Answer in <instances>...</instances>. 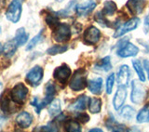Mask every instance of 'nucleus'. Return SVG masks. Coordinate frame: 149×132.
<instances>
[{"label": "nucleus", "instance_id": "1", "mask_svg": "<svg viewBox=\"0 0 149 132\" xmlns=\"http://www.w3.org/2000/svg\"><path fill=\"white\" fill-rule=\"evenodd\" d=\"M87 73L85 70L80 69L77 70L74 74L71 80H70L69 87L74 91H80L83 90L87 87Z\"/></svg>", "mask_w": 149, "mask_h": 132}, {"label": "nucleus", "instance_id": "18", "mask_svg": "<svg viewBox=\"0 0 149 132\" xmlns=\"http://www.w3.org/2000/svg\"><path fill=\"white\" fill-rule=\"evenodd\" d=\"M88 102V98L86 95H81L80 97H78L77 99V101H74L73 104H71V106L69 107V109L72 111H77V112L83 111L87 108Z\"/></svg>", "mask_w": 149, "mask_h": 132}, {"label": "nucleus", "instance_id": "24", "mask_svg": "<svg viewBox=\"0 0 149 132\" xmlns=\"http://www.w3.org/2000/svg\"><path fill=\"white\" fill-rule=\"evenodd\" d=\"M116 5L114 1H105L104 4V9H102V13L104 14V16H112L114 15L115 12L116 11Z\"/></svg>", "mask_w": 149, "mask_h": 132}, {"label": "nucleus", "instance_id": "27", "mask_svg": "<svg viewBox=\"0 0 149 132\" xmlns=\"http://www.w3.org/2000/svg\"><path fill=\"white\" fill-rule=\"evenodd\" d=\"M132 65H133V68L136 72L139 80L141 82H144L146 81V75H144V72H143V69L142 67V63H140L139 60H132Z\"/></svg>", "mask_w": 149, "mask_h": 132}, {"label": "nucleus", "instance_id": "25", "mask_svg": "<svg viewBox=\"0 0 149 132\" xmlns=\"http://www.w3.org/2000/svg\"><path fill=\"white\" fill-rule=\"evenodd\" d=\"M17 44L15 43V41L13 40H10V41H8L5 46L3 47V51H4V55L6 56V57L9 58L11 57V56L15 53V51L17 49Z\"/></svg>", "mask_w": 149, "mask_h": 132}, {"label": "nucleus", "instance_id": "34", "mask_svg": "<svg viewBox=\"0 0 149 132\" xmlns=\"http://www.w3.org/2000/svg\"><path fill=\"white\" fill-rule=\"evenodd\" d=\"M55 92H56L55 91V86L51 82H49L48 84L46 85V87H45V94H46V96L53 97Z\"/></svg>", "mask_w": 149, "mask_h": 132}, {"label": "nucleus", "instance_id": "39", "mask_svg": "<svg viewBox=\"0 0 149 132\" xmlns=\"http://www.w3.org/2000/svg\"><path fill=\"white\" fill-rule=\"evenodd\" d=\"M6 4V2H5V0H0V9H1L3 7H4V5Z\"/></svg>", "mask_w": 149, "mask_h": 132}, {"label": "nucleus", "instance_id": "43", "mask_svg": "<svg viewBox=\"0 0 149 132\" xmlns=\"http://www.w3.org/2000/svg\"><path fill=\"white\" fill-rule=\"evenodd\" d=\"M0 34H1V28H0Z\"/></svg>", "mask_w": 149, "mask_h": 132}, {"label": "nucleus", "instance_id": "20", "mask_svg": "<svg viewBox=\"0 0 149 132\" xmlns=\"http://www.w3.org/2000/svg\"><path fill=\"white\" fill-rule=\"evenodd\" d=\"M88 105L91 114H99L102 109V100L99 98H88Z\"/></svg>", "mask_w": 149, "mask_h": 132}, {"label": "nucleus", "instance_id": "16", "mask_svg": "<svg viewBox=\"0 0 149 132\" xmlns=\"http://www.w3.org/2000/svg\"><path fill=\"white\" fill-rule=\"evenodd\" d=\"M32 121H33V117L29 113H27V112L21 113L16 118V122L18 126L22 129L29 128L30 125L32 124Z\"/></svg>", "mask_w": 149, "mask_h": 132}, {"label": "nucleus", "instance_id": "2", "mask_svg": "<svg viewBox=\"0 0 149 132\" xmlns=\"http://www.w3.org/2000/svg\"><path fill=\"white\" fill-rule=\"evenodd\" d=\"M22 2L23 0H12L6 12V17L8 21H10L13 23H17L20 21L22 15Z\"/></svg>", "mask_w": 149, "mask_h": 132}, {"label": "nucleus", "instance_id": "10", "mask_svg": "<svg viewBox=\"0 0 149 132\" xmlns=\"http://www.w3.org/2000/svg\"><path fill=\"white\" fill-rule=\"evenodd\" d=\"M53 76L58 83L65 84L69 77L71 76V69L67 65H62L55 69Z\"/></svg>", "mask_w": 149, "mask_h": 132}, {"label": "nucleus", "instance_id": "4", "mask_svg": "<svg viewBox=\"0 0 149 132\" xmlns=\"http://www.w3.org/2000/svg\"><path fill=\"white\" fill-rule=\"evenodd\" d=\"M54 40L60 42H65L68 41L71 37V29L70 26L66 23H59V24L55 27V31L53 33Z\"/></svg>", "mask_w": 149, "mask_h": 132}, {"label": "nucleus", "instance_id": "33", "mask_svg": "<svg viewBox=\"0 0 149 132\" xmlns=\"http://www.w3.org/2000/svg\"><path fill=\"white\" fill-rule=\"evenodd\" d=\"M46 22H47V23L49 24V26L51 27V28H55L56 26H57V25L59 24V22H58V18H57V16L51 15V14H49V15L47 16V18H46Z\"/></svg>", "mask_w": 149, "mask_h": 132}, {"label": "nucleus", "instance_id": "12", "mask_svg": "<svg viewBox=\"0 0 149 132\" xmlns=\"http://www.w3.org/2000/svg\"><path fill=\"white\" fill-rule=\"evenodd\" d=\"M127 87L126 86H118V90H116L114 100H113V105L115 110H119L122 105L124 104V102L127 98Z\"/></svg>", "mask_w": 149, "mask_h": 132}, {"label": "nucleus", "instance_id": "36", "mask_svg": "<svg viewBox=\"0 0 149 132\" xmlns=\"http://www.w3.org/2000/svg\"><path fill=\"white\" fill-rule=\"evenodd\" d=\"M143 30L144 33L147 34L148 31H149V13L147 14V16L144 19V23H143Z\"/></svg>", "mask_w": 149, "mask_h": 132}, {"label": "nucleus", "instance_id": "26", "mask_svg": "<svg viewBox=\"0 0 149 132\" xmlns=\"http://www.w3.org/2000/svg\"><path fill=\"white\" fill-rule=\"evenodd\" d=\"M110 60L111 59L109 56H106V57L102 58L101 60H99V62L95 64L96 69L104 71V72H108V71H110L112 69V64H111Z\"/></svg>", "mask_w": 149, "mask_h": 132}, {"label": "nucleus", "instance_id": "31", "mask_svg": "<svg viewBox=\"0 0 149 132\" xmlns=\"http://www.w3.org/2000/svg\"><path fill=\"white\" fill-rule=\"evenodd\" d=\"M42 39H43V32H42V30H41V32L39 33V34H37L34 38L28 43V45L26 47V50H31L32 49H34Z\"/></svg>", "mask_w": 149, "mask_h": 132}, {"label": "nucleus", "instance_id": "19", "mask_svg": "<svg viewBox=\"0 0 149 132\" xmlns=\"http://www.w3.org/2000/svg\"><path fill=\"white\" fill-rule=\"evenodd\" d=\"M105 126L107 129L112 130V131H127L128 129L122 124H119L118 121H116L113 115H110V117L106 120L105 122Z\"/></svg>", "mask_w": 149, "mask_h": 132}, {"label": "nucleus", "instance_id": "22", "mask_svg": "<svg viewBox=\"0 0 149 132\" xmlns=\"http://www.w3.org/2000/svg\"><path fill=\"white\" fill-rule=\"evenodd\" d=\"M49 114L51 117L58 116L61 114V102L57 99H53L49 103Z\"/></svg>", "mask_w": 149, "mask_h": 132}, {"label": "nucleus", "instance_id": "29", "mask_svg": "<svg viewBox=\"0 0 149 132\" xmlns=\"http://www.w3.org/2000/svg\"><path fill=\"white\" fill-rule=\"evenodd\" d=\"M64 129L68 132H79L81 131L80 125L76 120H67L64 124Z\"/></svg>", "mask_w": 149, "mask_h": 132}, {"label": "nucleus", "instance_id": "28", "mask_svg": "<svg viewBox=\"0 0 149 132\" xmlns=\"http://www.w3.org/2000/svg\"><path fill=\"white\" fill-rule=\"evenodd\" d=\"M134 115H135V110L130 105H126L120 111V116L126 120H132L134 117Z\"/></svg>", "mask_w": 149, "mask_h": 132}, {"label": "nucleus", "instance_id": "23", "mask_svg": "<svg viewBox=\"0 0 149 132\" xmlns=\"http://www.w3.org/2000/svg\"><path fill=\"white\" fill-rule=\"evenodd\" d=\"M136 120L140 124L149 122V104L144 105L142 109L139 111L136 116Z\"/></svg>", "mask_w": 149, "mask_h": 132}, {"label": "nucleus", "instance_id": "8", "mask_svg": "<svg viewBox=\"0 0 149 132\" xmlns=\"http://www.w3.org/2000/svg\"><path fill=\"white\" fill-rule=\"evenodd\" d=\"M43 78V69L40 66L33 67L26 74V81L31 86H37Z\"/></svg>", "mask_w": 149, "mask_h": 132}, {"label": "nucleus", "instance_id": "13", "mask_svg": "<svg viewBox=\"0 0 149 132\" xmlns=\"http://www.w3.org/2000/svg\"><path fill=\"white\" fill-rule=\"evenodd\" d=\"M95 7L96 3L93 0H88V1L79 3L76 7V10L79 16H87L95 8Z\"/></svg>", "mask_w": 149, "mask_h": 132}, {"label": "nucleus", "instance_id": "21", "mask_svg": "<svg viewBox=\"0 0 149 132\" xmlns=\"http://www.w3.org/2000/svg\"><path fill=\"white\" fill-rule=\"evenodd\" d=\"M28 36H29V35H28L27 33L25 32L24 28H23V27L19 28V29L17 30V32H16L14 41H15V43L17 44L18 47H21V46H23L27 42Z\"/></svg>", "mask_w": 149, "mask_h": 132}, {"label": "nucleus", "instance_id": "40", "mask_svg": "<svg viewBox=\"0 0 149 132\" xmlns=\"http://www.w3.org/2000/svg\"><path fill=\"white\" fill-rule=\"evenodd\" d=\"M2 51H3V46H2L1 43H0V53H1Z\"/></svg>", "mask_w": 149, "mask_h": 132}, {"label": "nucleus", "instance_id": "38", "mask_svg": "<svg viewBox=\"0 0 149 132\" xmlns=\"http://www.w3.org/2000/svg\"><path fill=\"white\" fill-rule=\"evenodd\" d=\"M90 131L91 132H102V129H92Z\"/></svg>", "mask_w": 149, "mask_h": 132}, {"label": "nucleus", "instance_id": "30", "mask_svg": "<svg viewBox=\"0 0 149 132\" xmlns=\"http://www.w3.org/2000/svg\"><path fill=\"white\" fill-rule=\"evenodd\" d=\"M67 50V47L66 46H52L51 48H49L47 50V53L50 54V55H56V54H61L63 53L64 51Z\"/></svg>", "mask_w": 149, "mask_h": 132}, {"label": "nucleus", "instance_id": "17", "mask_svg": "<svg viewBox=\"0 0 149 132\" xmlns=\"http://www.w3.org/2000/svg\"><path fill=\"white\" fill-rule=\"evenodd\" d=\"M52 100H53V98L50 97V96H46L42 101H39L38 98L35 97L34 100L31 101V105L34 106L35 109H36V112L37 113V114H39L40 111L42 109H44L47 105H49V103Z\"/></svg>", "mask_w": 149, "mask_h": 132}, {"label": "nucleus", "instance_id": "32", "mask_svg": "<svg viewBox=\"0 0 149 132\" xmlns=\"http://www.w3.org/2000/svg\"><path fill=\"white\" fill-rule=\"evenodd\" d=\"M114 83H115V74H111L106 79V92H107V94L112 93V89H113V87H114Z\"/></svg>", "mask_w": 149, "mask_h": 132}, {"label": "nucleus", "instance_id": "35", "mask_svg": "<svg viewBox=\"0 0 149 132\" xmlns=\"http://www.w3.org/2000/svg\"><path fill=\"white\" fill-rule=\"evenodd\" d=\"M77 119L81 122V123H87V122L90 120V116H88L85 113H79L77 115Z\"/></svg>", "mask_w": 149, "mask_h": 132}, {"label": "nucleus", "instance_id": "7", "mask_svg": "<svg viewBox=\"0 0 149 132\" xmlns=\"http://www.w3.org/2000/svg\"><path fill=\"white\" fill-rule=\"evenodd\" d=\"M28 88L22 83L17 84L11 90V99L14 102L22 103L26 100Z\"/></svg>", "mask_w": 149, "mask_h": 132}, {"label": "nucleus", "instance_id": "37", "mask_svg": "<svg viewBox=\"0 0 149 132\" xmlns=\"http://www.w3.org/2000/svg\"><path fill=\"white\" fill-rule=\"evenodd\" d=\"M143 67H144V69H146V73L148 74V79H149V60H146L143 62Z\"/></svg>", "mask_w": 149, "mask_h": 132}, {"label": "nucleus", "instance_id": "15", "mask_svg": "<svg viewBox=\"0 0 149 132\" xmlns=\"http://www.w3.org/2000/svg\"><path fill=\"white\" fill-rule=\"evenodd\" d=\"M88 88L91 93L95 95H100L102 90V79L101 77H96L88 81Z\"/></svg>", "mask_w": 149, "mask_h": 132}, {"label": "nucleus", "instance_id": "5", "mask_svg": "<svg viewBox=\"0 0 149 132\" xmlns=\"http://www.w3.org/2000/svg\"><path fill=\"white\" fill-rule=\"evenodd\" d=\"M140 23V19L137 17H133L132 19H130L129 21H127L126 22L123 23V25L119 26L118 29H116V33L114 34V37L115 38H118V37H120L124 35L125 34L135 30L138 27Z\"/></svg>", "mask_w": 149, "mask_h": 132}, {"label": "nucleus", "instance_id": "14", "mask_svg": "<svg viewBox=\"0 0 149 132\" xmlns=\"http://www.w3.org/2000/svg\"><path fill=\"white\" fill-rule=\"evenodd\" d=\"M130 77V71L128 65H121L118 72V86H128Z\"/></svg>", "mask_w": 149, "mask_h": 132}, {"label": "nucleus", "instance_id": "11", "mask_svg": "<svg viewBox=\"0 0 149 132\" xmlns=\"http://www.w3.org/2000/svg\"><path fill=\"white\" fill-rule=\"evenodd\" d=\"M101 32L94 26H90L84 33V40L88 45H95L100 40Z\"/></svg>", "mask_w": 149, "mask_h": 132}, {"label": "nucleus", "instance_id": "42", "mask_svg": "<svg viewBox=\"0 0 149 132\" xmlns=\"http://www.w3.org/2000/svg\"><path fill=\"white\" fill-rule=\"evenodd\" d=\"M56 1H58V2H62V1H63V0H56Z\"/></svg>", "mask_w": 149, "mask_h": 132}, {"label": "nucleus", "instance_id": "3", "mask_svg": "<svg viewBox=\"0 0 149 132\" xmlns=\"http://www.w3.org/2000/svg\"><path fill=\"white\" fill-rule=\"evenodd\" d=\"M146 95V91L143 86L138 80H133L132 82V94H130V100L134 104H141L143 101Z\"/></svg>", "mask_w": 149, "mask_h": 132}, {"label": "nucleus", "instance_id": "9", "mask_svg": "<svg viewBox=\"0 0 149 132\" xmlns=\"http://www.w3.org/2000/svg\"><path fill=\"white\" fill-rule=\"evenodd\" d=\"M146 6V0H128V2L126 3V7L133 16H137L141 14Z\"/></svg>", "mask_w": 149, "mask_h": 132}, {"label": "nucleus", "instance_id": "6", "mask_svg": "<svg viewBox=\"0 0 149 132\" xmlns=\"http://www.w3.org/2000/svg\"><path fill=\"white\" fill-rule=\"evenodd\" d=\"M122 46H119L120 48L118 50V55L121 58H129L136 56L139 52V49L137 46L133 45L129 41L123 40Z\"/></svg>", "mask_w": 149, "mask_h": 132}, {"label": "nucleus", "instance_id": "41", "mask_svg": "<svg viewBox=\"0 0 149 132\" xmlns=\"http://www.w3.org/2000/svg\"><path fill=\"white\" fill-rule=\"evenodd\" d=\"M2 88H3V86H2V84L0 83V94H1V92H2Z\"/></svg>", "mask_w": 149, "mask_h": 132}]
</instances>
